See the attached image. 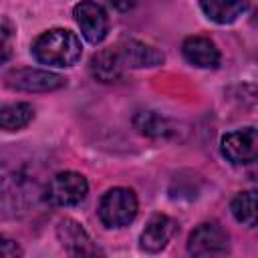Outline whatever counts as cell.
<instances>
[{"instance_id":"7","label":"cell","mask_w":258,"mask_h":258,"mask_svg":"<svg viewBox=\"0 0 258 258\" xmlns=\"http://www.w3.org/2000/svg\"><path fill=\"white\" fill-rule=\"evenodd\" d=\"M75 20L83 32V36L91 42V44H99L107 32H109V16L105 12V8L93 0H81L75 10Z\"/></svg>"},{"instance_id":"11","label":"cell","mask_w":258,"mask_h":258,"mask_svg":"<svg viewBox=\"0 0 258 258\" xmlns=\"http://www.w3.org/2000/svg\"><path fill=\"white\" fill-rule=\"evenodd\" d=\"M123 64L125 67H133V69H143V67H157L165 60L163 52L157 50L155 46H149L141 40L135 38H127L117 46Z\"/></svg>"},{"instance_id":"20","label":"cell","mask_w":258,"mask_h":258,"mask_svg":"<svg viewBox=\"0 0 258 258\" xmlns=\"http://www.w3.org/2000/svg\"><path fill=\"white\" fill-rule=\"evenodd\" d=\"M105 2L109 6H113L115 10H119V12H127L137 4V0H105Z\"/></svg>"},{"instance_id":"2","label":"cell","mask_w":258,"mask_h":258,"mask_svg":"<svg viewBox=\"0 0 258 258\" xmlns=\"http://www.w3.org/2000/svg\"><path fill=\"white\" fill-rule=\"evenodd\" d=\"M36 183L16 169H0V214L16 218L28 212L34 204Z\"/></svg>"},{"instance_id":"18","label":"cell","mask_w":258,"mask_h":258,"mask_svg":"<svg viewBox=\"0 0 258 258\" xmlns=\"http://www.w3.org/2000/svg\"><path fill=\"white\" fill-rule=\"evenodd\" d=\"M14 26L10 20H0V64H4L12 56V44H14Z\"/></svg>"},{"instance_id":"10","label":"cell","mask_w":258,"mask_h":258,"mask_svg":"<svg viewBox=\"0 0 258 258\" xmlns=\"http://www.w3.org/2000/svg\"><path fill=\"white\" fill-rule=\"evenodd\" d=\"M177 232V222L171 220L169 216L163 214H155L151 216V220L147 222L145 230L141 232V248L145 252H159L167 246V242L171 240V236Z\"/></svg>"},{"instance_id":"17","label":"cell","mask_w":258,"mask_h":258,"mask_svg":"<svg viewBox=\"0 0 258 258\" xmlns=\"http://www.w3.org/2000/svg\"><path fill=\"white\" fill-rule=\"evenodd\" d=\"M230 210H232V216L240 224L254 228L256 226V191L248 189V191L236 194V198L230 204Z\"/></svg>"},{"instance_id":"16","label":"cell","mask_w":258,"mask_h":258,"mask_svg":"<svg viewBox=\"0 0 258 258\" xmlns=\"http://www.w3.org/2000/svg\"><path fill=\"white\" fill-rule=\"evenodd\" d=\"M34 117V111L28 103H12L0 107V129L18 131L26 127Z\"/></svg>"},{"instance_id":"1","label":"cell","mask_w":258,"mask_h":258,"mask_svg":"<svg viewBox=\"0 0 258 258\" xmlns=\"http://www.w3.org/2000/svg\"><path fill=\"white\" fill-rule=\"evenodd\" d=\"M81 52L79 36L64 28H52L40 34L32 44L34 58L48 67H73L81 58Z\"/></svg>"},{"instance_id":"5","label":"cell","mask_w":258,"mask_h":258,"mask_svg":"<svg viewBox=\"0 0 258 258\" xmlns=\"http://www.w3.org/2000/svg\"><path fill=\"white\" fill-rule=\"evenodd\" d=\"M87 191L89 183L85 175L77 171H60L50 179L46 198L56 206H79L87 198Z\"/></svg>"},{"instance_id":"4","label":"cell","mask_w":258,"mask_h":258,"mask_svg":"<svg viewBox=\"0 0 258 258\" xmlns=\"http://www.w3.org/2000/svg\"><path fill=\"white\" fill-rule=\"evenodd\" d=\"M187 252L191 256H224L230 252V236L218 222H204L189 234Z\"/></svg>"},{"instance_id":"6","label":"cell","mask_w":258,"mask_h":258,"mask_svg":"<svg viewBox=\"0 0 258 258\" xmlns=\"http://www.w3.org/2000/svg\"><path fill=\"white\" fill-rule=\"evenodd\" d=\"M222 153L234 165L252 163L258 155V131L254 127H244L226 133L222 137Z\"/></svg>"},{"instance_id":"19","label":"cell","mask_w":258,"mask_h":258,"mask_svg":"<svg viewBox=\"0 0 258 258\" xmlns=\"http://www.w3.org/2000/svg\"><path fill=\"white\" fill-rule=\"evenodd\" d=\"M20 254H22L20 246L14 240H10L4 234H0V256L2 258H10V256H20Z\"/></svg>"},{"instance_id":"9","label":"cell","mask_w":258,"mask_h":258,"mask_svg":"<svg viewBox=\"0 0 258 258\" xmlns=\"http://www.w3.org/2000/svg\"><path fill=\"white\" fill-rule=\"evenodd\" d=\"M56 236L62 244V248L73 254V256H87V254H99L101 250L93 244L91 236L85 232V228L71 220V218H64L58 222L56 226Z\"/></svg>"},{"instance_id":"12","label":"cell","mask_w":258,"mask_h":258,"mask_svg":"<svg viewBox=\"0 0 258 258\" xmlns=\"http://www.w3.org/2000/svg\"><path fill=\"white\" fill-rule=\"evenodd\" d=\"M181 52L187 62L200 69H216L220 64V50L210 38L204 36H189L181 44Z\"/></svg>"},{"instance_id":"15","label":"cell","mask_w":258,"mask_h":258,"mask_svg":"<svg viewBox=\"0 0 258 258\" xmlns=\"http://www.w3.org/2000/svg\"><path fill=\"white\" fill-rule=\"evenodd\" d=\"M135 127L143 133V135H149V137H169L175 133L173 125L169 119L161 117L159 113H153V111H141L135 115Z\"/></svg>"},{"instance_id":"8","label":"cell","mask_w":258,"mask_h":258,"mask_svg":"<svg viewBox=\"0 0 258 258\" xmlns=\"http://www.w3.org/2000/svg\"><path fill=\"white\" fill-rule=\"evenodd\" d=\"M6 85L14 91H26V93H46L56 91L64 87V79L50 71H38V69H16L6 75Z\"/></svg>"},{"instance_id":"3","label":"cell","mask_w":258,"mask_h":258,"mask_svg":"<svg viewBox=\"0 0 258 258\" xmlns=\"http://www.w3.org/2000/svg\"><path fill=\"white\" fill-rule=\"evenodd\" d=\"M137 216V198L127 187L109 189L99 202V218L107 228H123Z\"/></svg>"},{"instance_id":"13","label":"cell","mask_w":258,"mask_h":258,"mask_svg":"<svg viewBox=\"0 0 258 258\" xmlns=\"http://www.w3.org/2000/svg\"><path fill=\"white\" fill-rule=\"evenodd\" d=\"M89 69H91V75L97 81L113 83V81H117L121 77L125 64H123V58H121V54H119V50L115 46V48H103L97 54H93Z\"/></svg>"},{"instance_id":"14","label":"cell","mask_w":258,"mask_h":258,"mask_svg":"<svg viewBox=\"0 0 258 258\" xmlns=\"http://www.w3.org/2000/svg\"><path fill=\"white\" fill-rule=\"evenodd\" d=\"M198 2L204 14L218 24L234 22L248 8V0H198Z\"/></svg>"}]
</instances>
